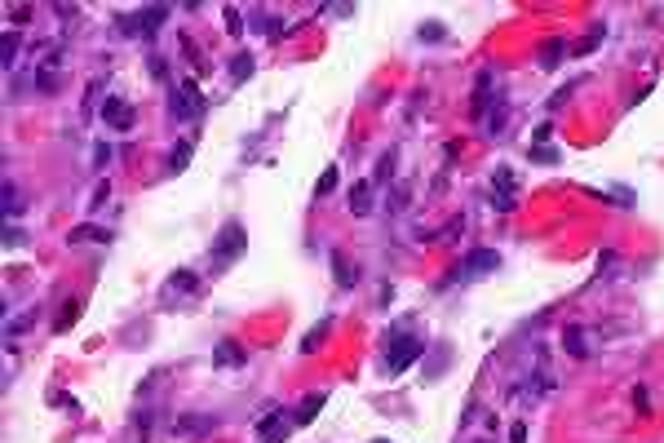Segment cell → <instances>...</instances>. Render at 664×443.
<instances>
[{"mask_svg": "<svg viewBox=\"0 0 664 443\" xmlns=\"http://www.w3.org/2000/svg\"><path fill=\"white\" fill-rule=\"evenodd\" d=\"M328 333H332V315H324V319H319V324H314V328H310V333L302 337V350H306V355H310V350H319V346H324V337H328Z\"/></svg>", "mask_w": 664, "mask_h": 443, "instance_id": "4fadbf2b", "label": "cell"}, {"mask_svg": "<svg viewBox=\"0 0 664 443\" xmlns=\"http://www.w3.org/2000/svg\"><path fill=\"white\" fill-rule=\"evenodd\" d=\"M18 208H23V195L13 182H5V218H18Z\"/></svg>", "mask_w": 664, "mask_h": 443, "instance_id": "603a6c76", "label": "cell"}, {"mask_svg": "<svg viewBox=\"0 0 664 443\" xmlns=\"http://www.w3.org/2000/svg\"><path fill=\"white\" fill-rule=\"evenodd\" d=\"M598 40H603V27H593V31H589V36H585V45H580V49H576V54H589V49H593Z\"/></svg>", "mask_w": 664, "mask_h": 443, "instance_id": "4dcf8cb0", "label": "cell"}, {"mask_svg": "<svg viewBox=\"0 0 664 443\" xmlns=\"http://www.w3.org/2000/svg\"><path fill=\"white\" fill-rule=\"evenodd\" d=\"M492 208L496 213H514L518 208V182H514V173L505 169V164L492 173Z\"/></svg>", "mask_w": 664, "mask_h": 443, "instance_id": "5b68a950", "label": "cell"}, {"mask_svg": "<svg viewBox=\"0 0 664 443\" xmlns=\"http://www.w3.org/2000/svg\"><path fill=\"white\" fill-rule=\"evenodd\" d=\"M332 275H337V284H341V288H350V284L359 280V271H355V261H345L341 253H337V257H332Z\"/></svg>", "mask_w": 664, "mask_h": 443, "instance_id": "2e32d148", "label": "cell"}, {"mask_svg": "<svg viewBox=\"0 0 664 443\" xmlns=\"http://www.w3.org/2000/svg\"><path fill=\"white\" fill-rule=\"evenodd\" d=\"M421 350H425V346H421V337H408V333H403V337H394V341H390V350H386V372H390V377L408 372V368L421 359Z\"/></svg>", "mask_w": 664, "mask_h": 443, "instance_id": "277c9868", "label": "cell"}, {"mask_svg": "<svg viewBox=\"0 0 664 443\" xmlns=\"http://www.w3.org/2000/svg\"><path fill=\"white\" fill-rule=\"evenodd\" d=\"M244 249H248L244 226H239V222H226L222 235H218V244H213V266H230L235 257H244Z\"/></svg>", "mask_w": 664, "mask_h": 443, "instance_id": "3957f363", "label": "cell"}, {"mask_svg": "<svg viewBox=\"0 0 664 443\" xmlns=\"http://www.w3.org/2000/svg\"><path fill=\"white\" fill-rule=\"evenodd\" d=\"M102 164H111V146L97 142V146H93V169H102Z\"/></svg>", "mask_w": 664, "mask_h": 443, "instance_id": "f1b7e54d", "label": "cell"}, {"mask_svg": "<svg viewBox=\"0 0 664 443\" xmlns=\"http://www.w3.org/2000/svg\"><path fill=\"white\" fill-rule=\"evenodd\" d=\"M97 89H102V85L93 80V85H89V93H85V116H93V98H97Z\"/></svg>", "mask_w": 664, "mask_h": 443, "instance_id": "d6a6232c", "label": "cell"}, {"mask_svg": "<svg viewBox=\"0 0 664 443\" xmlns=\"http://www.w3.org/2000/svg\"><path fill=\"white\" fill-rule=\"evenodd\" d=\"M567 54H571V45H567V40H545V45H540V62H545V67L562 62Z\"/></svg>", "mask_w": 664, "mask_h": 443, "instance_id": "9a60e30c", "label": "cell"}, {"mask_svg": "<svg viewBox=\"0 0 664 443\" xmlns=\"http://www.w3.org/2000/svg\"><path fill=\"white\" fill-rule=\"evenodd\" d=\"M230 76H235V80H248V76H253V58L239 54L235 62H230Z\"/></svg>", "mask_w": 664, "mask_h": 443, "instance_id": "d4e9b609", "label": "cell"}, {"mask_svg": "<svg viewBox=\"0 0 664 443\" xmlns=\"http://www.w3.org/2000/svg\"><path fill=\"white\" fill-rule=\"evenodd\" d=\"M164 18H169V5H146V9L120 13V31L124 36H155Z\"/></svg>", "mask_w": 664, "mask_h": 443, "instance_id": "7a4b0ae2", "label": "cell"}, {"mask_svg": "<svg viewBox=\"0 0 664 443\" xmlns=\"http://www.w3.org/2000/svg\"><path fill=\"white\" fill-rule=\"evenodd\" d=\"M89 240L107 244V240H111V231H102V226H93V222H85V226H76V231H71V244H89Z\"/></svg>", "mask_w": 664, "mask_h": 443, "instance_id": "e0dca14e", "label": "cell"}, {"mask_svg": "<svg viewBox=\"0 0 664 443\" xmlns=\"http://www.w3.org/2000/svg\"><path fill=\"white\" fill-rule=\"evenodd\" d=\"M244 346H235V341H218V350H213V364L218 368H239L244 364Z\"/></svg>", "mask_w": 664, "mask_h": 443, "instance_id": "30bf717a", "label": "cell"}, {"mask_svg": "<svg viewBox=\"0 0 664 443\" xmlns=\"http://www.w3.org/2000/svg\"><path fill=\"white\" fill-rule=\"evenodd\" d=\"M191 155H195V142H191V138H182V142L173 146V160H169V173H186V164H191Z\"/></svg>", "mask_w": 664, "mask_h": 443, "instance_id": "5bb4252c", "label": "cell"}, {"mask_svg": "<svg viewBox=\"0 0 664 443\" xmlns=\"http://www.w3.org/2000/svg\"><path fill=\"white\" fill-rule=\"evenodd\" d=\"M509 443H527V425H523V421L509 425Z\"/></svg>", "mask_w": 664, "mask_h": 443, "instance_id": "1f68e13d", "label": "cell"}, {"mask_svg": "<svg viewBox=\"0 0 664 443\" xmlns=\"http://www.w3.org/2000/svg\"><path fill=\"white\" fill-rule=\"evenodd\" d=\"M58 67H62V49H45V62L36 71V89L40 93H54L58 89Z\"/></svg>", "mask_w": 664, "mask_h": 443, "instance_id": "52a82bcc", "label": "cell"}, {"mask_svg": "<svg viewBox=\"0 0 664 443\" xmlns=\"http://www.w3.org/2000/svg\"><path fill=\"white\" fill-rule=\"evenodd\" d=\"M496 266H501V253L496 249H474L470 257H465V275H487Z\"/></svg>", "mask_w": 664, "mask_h": 443, "instance_id": "ba28073f", "label": "cell"}, {"mask_svg": "<svg viewBox=\"0 0 664 443\" xmlns=\"http://www.w3.org/2000/svg\"><path fill=\"white\" fill-rule=\"evenodd\" d=\"M102 124H111L115 134H129V129H133V107H129V98H120V93L107 98V102H102Z\"/></svg>", "mask_w": 664, "mask_h": 443, "instance_id": "8992f818", "label": "cell"}, {"mask_svg": "<svg viewBox=\"0 0 664 443\" xmlns=\"http://www.w3.org/2000/svg\"><path fill=\"white\" fill-rule=\"evenodd\" d=\"M531 160H536V164H558L562 151H554V146H531Z\"/></svg>", "mask_w": 664, "mask_h": 443, "instance_id": "484cf974", "label": "cell"}, {"mask_svg": "<svg viewBox=\"0 0 664 443\" xmlns=\"http://www.w3.org/2000/svg\"><path fill=\"white\" fill-rule=\"evenodd\" d=\"M226 31H230V36H239V31H244V18H239L235 5H226Z\"/></svg>", "mask_w": 664, "mask_h": 443, "instance_id": "4316f807", "label": "cell"}, {"mask_svg": "<svg viewBox=\"0 0 664 443\" xmlns=\"http://www.w3.org/2000/svg\"><path fill=\"white\" fill-rule=\"evenodd\" d=\"M562 350H567L571 359H589V346H585V333H580V328H571V333L562 337Z\"/></svg>", "mask_w": 664, "mask_h": 443, "instance_id": "ac0fdd59", "label": "cell"}, {"mask_svg": "<svg viewBox=\"0 0 664 443\" xmlns=\"http://www.w3.org/2000/svg\"><path fill=\"white\" fill-rule=\"evenodd\" d=\"M257 435H261V443H284L288 439V421H279V408L257 421Z\"/></svg>", "mask_w": 664, "mask_h": 443, "instance_id": "9c48e42d", "label": "cell"}, {"mask_svg": "<svg viewBox=\"0 0 664 443\" xmlns=\"http://www.w3.org/2000/svg\"><path fill=\"white\" fill-rule=\"evenodd\" d=\"M146 67H151V76H155V80H164V76H169V71H164V62H160V58H151Z\"/></svg>", "mask_w": 664, "mask_h": 443, "instance_id": "836d02e7", "label": "cell"}, {"mask_svg": "<svg viewBox=\"0 0 664 443\" xmlns=\"http://www.w3.org/2000/svg\"><path fill=\"white\" fill-rule=\"evenodd\" d=\"M505 129V98H501V89H496V98H492V111L483 116V134L487 138H496Z\"/></svg>", "mask_w": 664, "mask_h": 443, "instance_id": "7c38bea8", "label": "cell"}, {"mask_svg": "<svg viewBox=\"0 0 664 443\" xmlns=\"http://www.w3.org/2000/svg\"><path fill=\"white\" fill-rule=\"evenodd\" d=\"M394 177V155H381V164H377V173H372V187H381V182H390Z\"/></svg>", "mask_w": 664, "mask_h": 443, "instance_id": "cb8c5ba5", "label": "cell"}, {"mask_svg": "<svg viewBox=\"0 0 664 443\" xmlns=\"http://www.w3.org/2000/svg\"><path fill=\"white\" fill-rule=\"evenodd\" d=\"M18 45H23V40H18V31L9 27V31H5V54H0V62H5V67H13V58H18Z\"/></svg>", "mask_w": 664, "mask_h": 443, "instance_id": "7402d4cb", "label": "cell"}, {"mask_svg": "<svg viewBox=\"0 0 664 443\" xmlns=\"http://www.w3.org/2000/svg\"><path fill=\"white\" fill-rule=\"evenodd\" d=\"M350 213L355 218H368L372 213V182H355L350 187Z\"/></svg>", "mask_w": 664, "mask_h": 443, "instance_id": "8fae6325", "label": "cell"}, {"mask_svg": "<svg viewBox=\"0 0 664 443\" xmlns=\"http://www.w3.org/2000/svg\"><path fill=\"white\" fill-rule=\"evenodd\" d=\"M204 89L195 85V80H182L177 89H169V111H173V120H199L204 116Z\"/></svg>", "mask_w": 664, "mask_h": 443, "instance_id": "6da1fadb", "label": "cell"}, {"mask_svg": "<svg viewBox=\"0 0 664 443\" xmlns=\"http://www.w3.org/2000/svg\"><path fill=\"white\" fill-rule=\"evenodd\" d=\"M337 177H341V173H337V164H328V169L319 173V182H314V200H324V195L337 191Z\"/></svg>", "mask_w": 664, "mask_h": 443, "instance_id": "ffe728a7", "label": "cell"}, {"mask_svg": "<svg viewBox=\"0 0 664 443\" xmlns=\"http://www.w3.org/2000/svg\"><path fill=\"white\" fill-rule=\"evenodd\" d=\"M443 36H447L443 23H425V27H421V40H443Z\"/></svg>", "mask_w": 664, "mask_h": 443, "instance_id": "83f0119b", "label": "cell"}, {"mask_svg": "<svg viewBox=\"0 0 664 443\" xmlns=\"http://www.w3.org/2000/svg\"><path fill=\"white\" fill-rule=\"evenodd\" d=\"M634 403H638V413H651V395H646V386L634 390Z\"/></svg>", "mask_w": 664, "mask_h": 443, "instance_id": "f546056e", "label": "cell"}, {"mask_svg": "<svg viewBox=\"0 0 664 443\" xmlns=\"http://www.w3.org/2000/svg\"><path fill=\"white\" fill-rule=\"evenodd\" d=\"M324 403H328V395H324V390H319V395H306V399H302V408H297V421H314V417H319V408H324Z\"/></svg>", "mask_w": 664, "mask_h": 443, "instance_id": "d6986e66", "label": "cell"}, {"mask_svg": "<svg viewBox=\"0 0 664 443\" xmlns=\"http://www.w3.org/2000/svg\"><path fill=\"white\" fill-rule=\"evenodd\" d=\"M31 324H36V310H27V315H18V319H9V324H5V337L13 341V337H18V333H27Z\"/></svg>", "mask_w": 664, "mask_h": 443, "instance_id": "44dd1931", "label": "cell"}]
</instances>
